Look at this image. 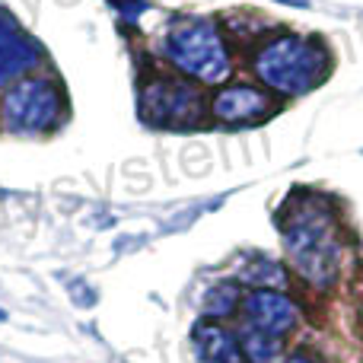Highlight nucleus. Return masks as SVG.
Listing matches in <instances>:
<instances>
[{
    "instance_id": "nucleus-7",
    "label": "nucleus",
    "mask_w": 363,
    "mask_h": 363,
    "mask_svg": "<svg viewBox=\"0 0 363 363\" xmlns=\"http://www.w3.org/2000/svg\"><path fill=\"white\" fill-rule=\"evenodd\" d=\"M213 118L226 121V125H242V121H258L271 112V99L255 86H245V83H236V86H226L213 96L211 102Z\"/></svg>"
},
{
    "instance_id": "nucleus-1",
    "label": "nucleus",
    "mask_w": 363,
    "mask_h": 363,
    "mask_svg": "<svg viewBox=\"0 0 363 363\" xmlns=\"http://www.w3.org/2000/svg\"><path fill=\"white\" fill-rule=\"evenodd\" d=\"M328 55L319 42L300 35H281L262 42L252 55V70L277 96H303L328 74Z\"/></svg>"
},
{
    "instance_id": "nucleus-9",
    "label": "nucleus",
    "mask_w": 363,
    "mask_h": 363,
    "mask_svg": "<svg viewBox=\"0 0 363 363\" xmlns=\"http://www.w3.org/2000/svg\"><path fill=\"white\" fill-rule=\"evenodd\" d=\"M204 315L207 319H226L230 313H236L242 303H239V290L233 284H220V287H211L204 294Z\"/></svg>"
},
{
    "instance_id": "nucleus-3",
    "label": "nucleus",
    "mask_w": 363,
    "mask_h": 363,
    "mask_svg": "<svg viewBox=\"0 0 363 363\" xmlns=\"http://www.w3.org/2000/svg\"><path fill=\"white\" fill-rule=\"evenodd\" d=\"M166 57L179 74L201 83H220L230 77V51L220 29L207 19H182L166 32Z\"/></svg>"
},
{
    "instance_id": "nucleus-6",
    "label": "nucleus",
    "mask_w": 363,
    "mask_h": 363,
    "mask_svg": "<svg viewBox=\"0 0 363 363\" xmlns=\"http://www.w3.org/2000/svg\"><path fill=\"white\" fill-rule=\"evenodd\" d=\"M239 309H242V328L271 335V338H284L296 325V306L281 290H255L245 296Z\"/></svg>"
},
{
    "instance_id": "nucleus-11",
    "label": "nucleus",
    "mask_w": 363,
    "mask_h": 363,
    "mask_svg": "<svg viewBox=\"0 0 363 363\" xmlns=\"http://www.w3.org/2000/svg\"><path fill=\"white\" fill-rule=\"evenodd\" d=\"M284 363H315V360L306 357V354H296V357H290V360H284Z\"/></svg>"
},
{
    "instance_id": "nucleus-5",
    "label": "nucleus",
    "mask_w": 363,
    "mask_h": 363,
    "mask_svg": "<svg viewBox=\"0 0 363 363\" xmlns=\"http://www.w3.org/2000/svg\"><path fill=\"white\" fill-rule=\"evenodd\" d=\"M140 115L160 128H188L201 115V96L179 77H150L140 89Z\"/></svg>"
},
{
    "instance_id": "nucleus-12",
    "label": "nucleus",
    "mask_w": 363,
    "mask_h": 363,
    "mask_svg": "<svg viewBox=\"0 0 363 363\" xmlns=\"http://www.w3.org/2000/svg\"><path fill=\"white\" fill-rule=\"evenodd\" d=\"M0 319H4V313H0Z\"/></svg>"
},
{
    "instance_id": "nucleus-2",
    "label": "nucleus",
    "mask_w": 363,
    "mask_h": 363,
    "mask_svg": "<svg viewBox=\"0 0 363 363\" xmlns=\"http://www.w3.org/2000/svg\"><path fill=\"white\" fill-rule=\"evenodd\" d=\"M284 249L296 274L313 287H332L341 264V239L319 204H303L294 220L284 223Z\"/></svg>"
},
{
    "instance_id": "nucleus-10",
    "label": "nucleus",
    "mask_w": 363,
    "mask_h": 363,
    "mask_svg": "<svg viewBox=\"0 0 363 363\" xmlns=\"http://www.w3.org/2000/svg\"><path fill=\"white\" fill-rule=\"evenodd\" d=\"M242 281H252V284H262V290H268V284H284V274L274 262H262L255 268H245L242 271Z\"/></svg>"
},
{
    "instance_id": "nucleus-4",
    "label": "nucleus",
    "mask_w": 363,
    "mask_h": 363,
    "mask_svg": "<svg viewBox=\"0 0 363 363\" xmlns=\"http://www.w3.org/2000/svg\"><path fill=\"white\" fill-rule=\"evenodd\" d=\"M61 118H64V96L45 77H26L4 99V121L10 131L38 134L55 128Z\"/></svg>"
},
{
    "instance_id": "nucleus-8",
    "label": "nucleus",
    "mask_w": 363,
    "mask_h": 363,
    "mask_svg": "<svg viewBox=\"0 0 363 363\" xmlns=\"http://www.w3.org/2000/svg\"><path fill=\"white\" fill-rule=\"evenodd\" d=\"M191 345L201 363H249L242 341H236V335L230 328L213 319H201L191 328Z\"/></svg>"
}]
</instances>
